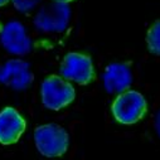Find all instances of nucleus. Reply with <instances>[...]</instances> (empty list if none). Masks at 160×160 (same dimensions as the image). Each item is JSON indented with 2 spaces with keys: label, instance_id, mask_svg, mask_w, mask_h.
<instances>
[{
  "label": "nucleus",
  "instance_id": "nucleus-1",
  "mask_svg": "<svg viewBox=\"0 0 160 160\" xmlns=\"http://www.w3.org/2000/svg\"><path fill=\"white\" fill-rule=\"evenodd\" d=\"M148 111L145 97L134 90H126L117 95L111 105V112L117 122L122 125H132L144 118Z\"/></svg>",
  "mask_w": 160,
  "mask_h": 160
},
{
  "label": "nucleus",
  "instance_id": "nucleus-2",
  "mask_svg": "<svg viewBox=\"0 0 160 160\" xmlns=\"http://www.w3.org/2000/svg\"><path fill=\"white\" fill-rule=\"evenodd\" d=\"M34 142L46 158H59L66 154L69 145L68 132L57 124L38 126L34 131Z\"/></svg>",
  "mask_w": 160,
  "mask_h": 160
},
{
  "label": "nucleus",
  "instance_id": "nucleus-3",
  "mask_svg": "<svg viewBox=\"0 0 160 160\" xmlns=\"http://www.w3.org/2000/svg\"><path fill=\"white\" fill-rule=\"evenodd\" d=\"M41 93L43 106L53 111H59L67 107L76 97L73 86L57 74H51L44 79L41 87Z\"/></svg>",
  "mask_w": 160,
  "mask_h": 160
},
{
  "label": "nucleus",
  "instance_id": "nucleus-4",
  "mask_svg": "<svg viewBox=\"0 0 160 160\" xmlns=\"http://www.w3.org/2000/svg\"><path fill=\"white\" fill-rule=\"evenodd\" d=\"M71 15L68 4L51 2L43 5L35 14L34 27L44 33H59L67 28Z\"/></svg>",
  "mask_w": 160,
  "mask_h": 160
},
{
  "label": "nucleus",
  "instance_id": "nucleus-5",
  "mask_svg": "<svg viewBox=\"0 0 160 160\" xmlns=\"http://www.w3.org/2000/svg\"><path fill=\"white\" fill-rule=\"evenodd\" d=\"M62 78L73 81L78 85H88L95 79V68L90 56L85 53L72 52L64 56L59 67Z\"/></svg>",
  "mask_w": 160,
  "mask_h": 160
},
{
  "label": "nucleus",
  "instance_id": "nucleus-6",
  "mask_svg": "<svg viewBox=\"0 0 160 160\" xmlns=\"http://www.w3.org/2000/svg\"><path fill=\"white\" fill-rule=\"evenodd\" d=\"M0 42L8 53L15 56H25L33 49V41L27 34L25 27L17 20L3 25L0 32Z\"/></svg>",
  "mask_w": 160,
  "mask_h": 160
},
{
  "label": "nucleus",
  "instance_id": "nucleus-7",
  "mask_svg": "<svg viewBox=\"0 0 160 160\" xmlns=\"http://www.w3.org/2000/svg\"><path fill=\"white\" fill-rule=\"evenodd\" d=\"M34 81L30 64L23 59H10L0 66V85L17 91L28 88Z\"/></svg>",
  "mask_w": 160,
  "mask_h": 160
},
{
  "label": "nucleus",
  "instance_id": "nucleus-8",
  "mask_svg": "<svg viewBox=\"0 0 160 160\" xmlns=\"http://www.w3.org/2000/svg\"><path fill=\"white\" fill-rule=\"evenodd\" d=\"M27 129L24 117L14 108L5 107L0 111V144H15Z\"/></svg>",
  "mask_w": 160,
  "mask_h": 160
},
{
  "label": "nucleus",
  "instance_id": "nucleus-9",
  "mask_svg": "<svg viewBox=\"0 0 160 160\" xmlns=\"http://www.w3.org/2000/svg\"><path fill=\"white\" fill-rule=\"evenodd\" d=\"M103 86L108 93H122L132 83L129 63H111L103 72Z\"/></svg>",
  "mask_w": 160,
  "mask_h": 160
},
{
  "label": "nucleus",
  "instance_id": "nucleus-10",
  "mask_svg": "<svg viewBox=\"0 0 160 160\" xmlns=\"http://www.w3.org/2000/svg\"><path fill=\"white\" fill-rule=\"evenodd\" d=\"M148 48L152 54L160 56V19L154 22L146 34Z\"/></svg>",
  "mask_w": 160,
  "mask_h": 160
},
{
  "label": "nucleus",
  "instance_id": "nucleus-11",
  "mask_svg": "<svg viewBox=\"0 0 160 160\" xmlns=\"http://www.w3.org/2000/svg\"><path fill=\"white\" fill-rule=\"evenodd\" d=\"M42 0H12L14 8L20 13H28L41 4Z\"/></svg>",
  "mask_w": 160,
  "mask_h": 160
},
{
  "label": "nucleus",
  "instance_id": "nucleus-12",
  "mask_svg": "<svg viewBox=\"0 0 160 160\" xmlns=\"http://www.w3.org/2000/svg\"><path fill=\"white\" fill-rule=\"evenodd\" d=\"M155 130L158 132V136L160 138V108H159V111L156 112V116H155Z\"/></svg>",
  "mask_w": 160,
  "mask_h": 160
},
{
  "label": "nucleus",
  "instance_id": "nucleus-13",
  "mask_svg": "<svg viewBox=\"0 0 160 160\" xmlns=\"http://www.w3.org/2000/svg\"><path fill=\"white\" fill-rule=\"evenodd\" d=\"M53 2H57V3H63V4H68L71 2H74V0H53Z\"/></svg>",
  "mask_w": 160,
  "mask_h": 160
},
{
  "label": "nucleus",
  "instance_id": "nucleus-14",
  "mask_svg": "<svg viewBox=\"0 0 160 160\" xmlns=\"http://www.w3.org/2000/svg\"><path fill=\"white\" fill-rule=\"evenodd\" d=\"M8 3H9V0H0V8H2V7H5Z\"/></svg>",
  "mask_w": 160,
  "mask_h": 160
},
{
  "label": "nucleus",
  "instance_id": "nucleus-15",
  "mask_svg": "<svg viewBox=\"0 0 160 160\" xmlns=\"http://www.w3.org/2000/svg\"><path fill=\"white\" fill-rule=\"evenodd\" d=\"M2 29H3V24L0 23V32H2Z\"/></svg>",
  "mask_w": 160,
  "mask_h": 160
}]
</instances>
